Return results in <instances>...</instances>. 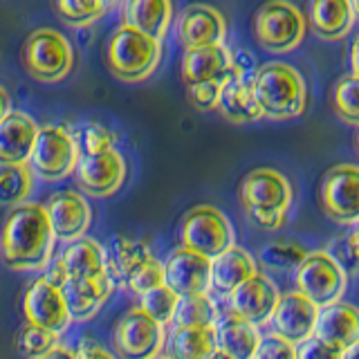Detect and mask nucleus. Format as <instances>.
<instances>
[{
	"label": "nucleus",
	"instance_id": "ddd939ff",
	"mask_svg": "<svg viewBox=\"0 0 359 359\" xmlns=\"http://www.w3.org/2000/svg\"><path fill=\"white\" fill-rule=\"evenodd\" d=\"M241 72L243 67L236 63L233 54L222 43L187 50L182 56V65H180V74H182V81L187 88L209 81L224 83L227 79L238 76Z\"/></svg>",
	"mask_w": 359,
	"mask_h": 359
},
{
	"label": "nucleus",
	"instance_id": "4be33fe9",
	"mask_svg": "<svg viewBox=\"0 0 359 359\" xmlns=\"http://www.w3.org/2000/svg\"><path fill=\"white\" fill-rule=\"evenodd\" d=\"M39 126L25 112H7L0 119V162H27Z\"/></svg>",
	"mask_w": 359,
	"mask_h": 359
},
{
	"label": "nucleus",
	"instance_id": "bb28decb",
	"mask_svg": "<svg viewBox=\"0 0 359 359\" xmlns=\"http://www.w3.org/2000/svg\"><path fill=\"white\" fill-rule=\"evenodd\" d=\"M121 14L123 25L140 29L162 43L168 25H171L173 5L171 0H126Z\"/></svg>",
	"mask_w": 359,
	"mask_h": 359
},
{
	"label": "nucleus",
	"instance_id": "412c9836",
	"mask_svg": "<svg viewBox=\"0 0 359 359\" xmlns=\"http://www.w3.org/2000/svg\"><path fill=\"white\" fill-rule=\"evenodd\" d=\"M112 287H115V278L108 272L99 274L95 278H83V280L65 278L59 285L67 314H70V319H76V321H86L93 317V314L104 306V301L112 294Z\"/></svg>",
	"mask_w": 359,
	"mask_h": 359
},
{
	"label": "nucleus",
	"instance_id": "79ce46f5",
	"mask_svg": "<svg viewBox=\"0 0 359 359\" xmlns=\"http://www.w3.org/2000/svg\"><path fill=\"white\" fill-rule=\"evenodd\" d=\"M79 140H81L79 151L83 149V153H99V151L112 149L110 130L99 126V123H86V126L81 128V135H79Z\"/></svg>",
	"mask_w": 359,
	"mask_h": 359
},
{
	"label": "nucleus",
	"instance_id": "c03bdc74",
	"mask_svg": "<svg viewBox=\"0 0 359 359\" xmlns=\"http://www.w3.org/2000/svg\"><path fill=\"white\" fill-rule=\"evenodd\" d=\"M245 213L252 224L265 231H274L278 227H283L285 222V213H274V211H245Z\"/></svg>",
	"mask_w": 359,
	"mask_h": 359
},
{
	"label": "nucleus",
	"instance_id": "f704fd0d",
	"mask_svg": "<svg viewBox=\"0 0 359 359\" xmlns=\"http://www.w3.org/2000/svg\"><path fill=\"white\" fill-rule=\"evenodd\" d=\"M175 306H177V294L171 287H166L164 283L149 290V292H144L142 303H140V308L149 314L151 319H155L157 323H162V325L171 323Z\"/></svg>",
	"mask_w": 359,
	"mask_h": 359
},
{
	"label": "nucleus",
	"instance_id": "c85d7f7f",
	"mask_svg": "<svg viewBox=\"0 0 359 359\" xmlns=\"http://www.w3.org/2000/svg\"><path fill=\"white\" fill-rule=\"evenodd\" d=\"M258 344H261L258 325L236 317L231 312L216 330V346L233 359H252Z\"/></svg>",
	"mask_w": 359,
	"mask_h": 359
},
{
	"label": "nucleus",
	"instance_id": "5701e85b",
	"mask_svg": "<svg viewBox=\"0 0 359 359\" xmlns=\"http://www.w3.org/2000/svg\"><path fill=\"white\" fill-rule=\"evenodd\" d=\"M252 274H256V261L250 252L243 247L231 245L216 258H211V280L209 290L227 297L231 290L238 287L243 280H247Z\"/></svg>",
	"mask_w": 359,
	"mask_h": 359
},
{
	"label": "nucleus",
	"instance_id": "aec40b11",
	"mask_svg": "<svg viewBox=\"0 0 359 359\" xmlns=\"http://www.w3.org/2000/svg\"><path fill=\"white\" fill-rule=\"evenodd\" d=\"M312 334L317 339L339 348L344 353L348 346L359 341V312L353 303L334 301L330 306H323L317 312Z\"/></svg>",
	"mask_w": 359,
	"mask_h": 359
},
{
	"label": "nucleus",
	"instance_id": "7ed1b4c3",
	"mask_svg": "<svg viewBox=\"0 0 359 359\" xmlns=\"http://www.w3.org/2000/svg\"><path fill=\"white\" fill-rule=\"evenodd\" d=\"M108 67L119 81L140 83L149 79L162 56V43L135 27L121 25L108 41Z\"/></svg>",
	"mask_w": 359,
	"mask_h": 359
},
{
	"label": "nucleus",
	"instance_id": "f03ea898",
	"mask_svg": "<svg viewBox=\"0 0 359 359\" xmlns=\"http://www.w3.org/2000/svg\"><path fill=\"white\" fill-rule=\"evenodd\" d=\"M252 90L261 115L274 121H287L303 115L308 90L303 76L283 61H269L252 76Z\"/></svg>",
	"mask_w": 359,
	"mask_h": 359
},
{
	"label": "nucleus",
	"instance_id": "dca6fc26",
	"mask_svg": "<svg viewBox=\"0 0 359 359\" xmlns=\"http://www.w3.org/2000/svg\"><path fill=\"white\" fill-rule=\"evenodd\" d=\"M209 280L211 258L194 250H187V247H177L164 263V285L171 287L177 297L207 292Z\"/></svg>",
	"mask_w": 359,
	"mask_h": 359
},
{
	"label": "nucleus",
	"instance_id": "72a5a7b5",
	"mask_svg": "<svg viewBox=\"0 0 359 359\" xmlns=\"http://www.w3.org/2000/svg\"><path fill=\"white\" fill-rule=\"evenodd\" d=\"M306 256V250L297 243H285V241H274L267 243L261 250V261L276 269V272H290V269H297L299 263Z\"/></svg>",
	"mask_w": 359,
	"mask_h": 359
},
{
	"label": "nucleus",
	"instance_id": "4c0bfd02",
	"mask_svg": "<svg viewBox=\"0 0 359 359\" xmlns=\"http://www.w3.org/2000/svg\"><path fill=\"white\" fill-rule=\"evenodd\" d=\"M123 280H126V285L135 292V294L142 297L144 292H149V290L164 283V263H160L153 256L146 258V261L135 267Z\"/></svg>",
	"mask_w": 359,
	"mask_h": 359
},
{
	"label": "nucleus",
	"instance_id": "cd10ccee",
	"mask_svg": "<svg viewBox=\"0 0 359 359\" xmlns=\"http://www.w3.org/2000/svg\"><path fill=\"white\" fill-rule=\"evenodd\" d=\"M216 348V328L213 325H175L166 341V357L205 359Z\"/></svg>",
	"mask_w": 359,
	"mask_h": 359
},
{
	"label": "nucleus",
	"instance_id": "2eb2a0df",
	"mask_svg": "<svg viewBox=\"0 0 359 359\" xmlns=\"http://www.w3.org/2000/svg\"><path fill=\"white\" fill-rule=\"evenodd\" d=\"M22 314L27 323L41 325L52 332H63L70 323L61 290L52 285L45 276L36 278L27 287L25 299H22Z\"/></svg>",
	"mask_w": 359,
	"mask_h": 359
},
{
	"label": "nucleus",
	"instance_id": "3c124183",
	"mask_svg": "<svg viewBox=\"0 0 359 359\" xmlns=\"http://www.w3.org/2000/svg\"><path fill=\"white\" fill-rule=\"evenodd\" d=\"M205 359H233V357H229L227 353H222L220 348H216V351H211Z\"/></svg>",
	"mask_w": 359,
	"mask_h": 359
},
{
	"label": "nucleus",
	"instance_id": "a18cd8bd",
	"mask_svg": "<svg viewBox=\"0 0 359 359\" xmlns=\"http://www.w3.org/2000/svg\"><path fill=\"white\" fill-rule=\"evenodd\" d=\"M76 359H115V355L108 353L104 346L90 344V346H83L81 351L76 353Z\"/></svg>",
	"mask_w": 359,
	"mask_h": 359
},
{
	"label": "nucleus",
	"instance_id": "7c9ffc66",
	"mask_svg": "<svg viewBox=\"0 0 359 359\" xmlns=\"http://www.w3.org/2000/svg\"><path fill=\"white\" fill-rule=\"evenodd\" d=\"M146 258H151L149 245L142 241H128V238H117L112 245L110 256H106V269L108 274L126 278L135 267L144 263Z\"/></svg>",
	"mask_w": 359,
	"mask_h": 359
},
{
	"label": "nucleus",
	"instance_id": "a211bd4d",
	"mask_svg": "<svg viewBox=\"0 0 359 359\" xmlns=\"http://www.w3.org/2000/svg\"><path fill=\"white\" fill-rule=\"evenodd\" d=\"M52 231L59 241H76L90 229L93 222V209H90L88 200L76 194V191H59L54 194L48 205H45Z\"/></svg>",
	"mask_w": 359,
	"mask_h": 359
},
{
	"label": "nucleus",
	"instance_id": "9d476101",
	"mask_svg": "<svg viewBox=\"0 0 359 359\" xmlns=\"http://www.w3.org/2000/svg\"><path fill=\"white\" fill-rule=\"evenodd\" d=\"M321 205L325 216L339 224H357L359 218V168L339 164L330 168L321 184Z\"/></svg>",
	"mask_w": 359,
	"mask_h": 359
},
{
	"label": "nucleus",
	"instance_id": "e433bc0d",
	"mask_svg": "<svg viewBox=\"0 0 359 359\" xmlns=\"http://www.w3.org/2000/svg\"><path fill=\"white\" fill-rule=\"evenodd\" d=\"M357 76H341L332 88V106L334 112L348 123L359 121V101H357Z\"/></svg>",
	"mask_w": 359,
	"mask_h": 359
},
{
	"label": "nucleus",
	"instance_id": "37998d69",
	"mask_svg": "<svg viewBox=\"0 0 359 359\" xmlns=\"http://www.w3.org/2000/svg\"><path fill=\"white\" fill-rule=\"evenodd\" d=\"M341 351L330 344H325L317 337H308L306 341H301L297 348V359H341Z\"/></svg>",
	"mask_w": 359,
	"mask_h": 359
},
{
	"label": "nucleus",
	"instance_id": "20e7f679",
	"mask_svg": "<svg viewBox=\"0 0 359 359\" xmlns=\"http://www.w3.org/2000/svg\"><path fill=\"white\" fill-rule=\"evenodd\" d=\"M22 63L36 81L59 83L72 72L74 50L63 34L43 27L29 34L25 48H22Z\"/></svg>",
	"mask_w": 359,
	"mask_h": 359
},
{
	"label": "nucleus",
	"instance_id": "b1692460",
	"mask_svg": "<svg viewBox=\"0 0 359 359\" xmlns=\"http://www.w3.org/2000/svg\"><path fill=\"white\" fill-rule=\"evenodd\" d=\"M357 14L348 0H310L308 20L323 41H339L353 29Z\"/></svg>",
	"mask_w": 359,
	"mask_h": 359
},
{
	"label": "nucleus",
	"instance_id": "f257e3e1",
	"mask_svg": "<svg viewBox=\"0 0 359 359\" xmlns=\"http://www.w3.org/2000/svg\"><path fill=\"white\" fill-rule=\"evenodd\" d=\"M56 236L43 205L20 202L7 216L0 231V252L9 269L32 272L50 263Z\"/></svg>",
	"mask_w": 359,
	"mask_h": 359
},
{
	"label": "nucleus",
	"instance_id": "864d4df0",
	"mask_svg": "<svg viewBox=\"0 0 359 359\" xmlns=\"http://www.w3.org/2000/svg\"><path fill=\"white\" fill-rule=\"evenodd\" d=\"M151 359H168V357H162V355H155V357H151Z\"/></svg>",
	"mask_w": 359,
	"mask_h": 359
},
{
	"label": "nucleus",
	"instance_id": "6e6552de",
	"mask_svg": "<svg viewBox=\"0 0 359 359\" xmlns=\"http://www.w3.org/2000/svg\"><path fill=\"white\" fill-rule=\"evenodd\" d=\"M236 241L227 216L211 205L191 209L182 220V247L207 258H216Z\"/></svg>",
	"mask_w": 359,
	"mask_h": 359
},
{
	"label": "nucleus",
	"instance_id": "a878e982",
	"mask_svg": "<svg viewBox=\"0 0 359 359\" xmlns=\"http://www.w3.org/2000/svg\"><path fill=\"white\" fill-rule=\"evenodd\" d=\"M59 263L65 272V278L72 280H83V278H95L99 274L108 272L106 269V250L93 238H76L70 241L65 247Z\"/></svg>",
	"mask_w": 359,
	"mask_h": 359
},
{
	"label": "nucleus",
	"instance_id": "de8ad7c7",
	"mask_svg": "<svg viewBox=\"0 0 359 359\" xmlns=\"http://www.w3.org/2000/svg\"><path fill=\"white\" fill-rule=\"evenodd\" d=\"M9 110H11V99H9V95L5 93V88L0 86V119H3Z\"/></svg>",
	"mask_w": 359,
	"mask_h": 359
},
{
	"label": "nucleus",
	"instance_id": "49530a36",
	"mask_svg": "<svg viewBox=\"0 0 359 359\" xmlns=\"http://www.w3.org/2000/svg\"><path fill=\"white\" fill-rule=\"evenodd\" d=\"M34 359H76V353H72L70 348H63L56 344L54 348H50L48 353H43L39 357H34Z\"/></svg>",
	"mask_w": 359,
	"mask_h": 359
},
{
	"label": "nucleus",
	"instance_id": "2f4dec72",
	"mask_svg": "<svg viewBox=\"0 0 359 359\" xmlns=\"http://www.w3.org/2000/svg\"><path fill=\"white\" fill-rule=\"evenodd\" d=\"M216 317H218V310L213 306V301L207 297V292H200V294L177 297V306H175L171 323H175V325H213Z\"/></svg>",
	"mask_w": 359,
	"mask_h": 359
},
{
	"label": "nucleus",
	"instance_id": "6ab92c4d",
	"mask_svg": "<svg viewBox=\"0 0 359 359\" xmlns=\"http://www.w3.org/2000/svg\"><path fill=\"white\" fill-rule=\"evenodd\" d=\"M177 41L182 48L196 50L207 48V45H216L224 41L227 34V22L218 9L209 5H189L175 22Z\"/></svg>",
	"mask_w": 359,
	"mask_h": 359
},
{
	"label": "nucleus",
	"instance_id": "393cba45",
	"mask_svg": "<svg viewBox=\"0 0 359 359\" xmlns=\"http://www.w3.org/2000/svg\"><path fill=\"white\" fill-rule=\"evenodd\" d=\"M216 110H220V115L231 123H250L263 119L261 108L254 99L252 79H247L243 72L222 83Z\"/></svg>",
	"mask_w": 359,
	"mask_h": 359
},
{
	"label": "nucleus",
	"instance_id": "f3484780",
	"mask_svg": "<svg viewBox=\"0 0 359 359\" xmlns=\"http://www.w3.org/2000/svg\"><path fill=\"white\" fill-rule=\"evenodd\" d=\"M319 308L310 299H306L301 292H287L278 297L276 308L272 312V330L276 337L290 344H301L308 337H312L314 321H317Z\"/></svg>",
	"mask_w": 359,
	"mask_h": 359
},
{
	"label": "nucleus",
	"instance_id": "ea45409f",
	"mask_svg": "<svg viewBox=\"0 0 359 359\" xmlns=\"http://www.w3.org/2000/svg\"><path fill=\"white\" fill-rule=\"evenodd\" d=\"M252 359H297V348L276 334H269L265 339L261 337V344H258Z\"/></svg>",
	"mask_w": 359,
	"mask_h": 359
},
{
	"label": "nucleus",
	"instance_id": "4468645a",
	"mask_svg": "<svg viewBox=\"0 0 359 359\" xmlns=\"http://www.w3.org/2000/svg\"><path fill=\"white\" fill-rule=\"evenodd\" d=\"M229 312L254 325H265L272 319L278 301V290L265 274H252L229 292Z\"/></svg>",
	"mask_w": 359,
	"mask_h": 359
},
{
	"label": "nucleus",
	"instance_id": "473e14b6",
	"mask_svg": "<svg viewBox=\"0 0 359 359\" xmlns=\"http://www.w3.org/2000/svg\"><path fill=\"white\" fill-rule=\"evenodd\" d=\"M117 0H54L56 14L72 27H86L115 7Z\"/></svg>",
	"mask_w": 359,
	"mask_h": 359
},
{
	"label": "nucleus",
	"instance_id": "f8f14e48",
	"mask_svg": "<svg viewBox=\"0 0 359 359\" xmlns=\"http://www.w3.org/2000/svg\"><path fill=\"white\" fill-rule=\"evenodd\" d=\"M241 202L245 211H274L287 216L292 205V184L274 168H256L243 180Z\"/></svg>",
	"mask_w": 359,
	"mask_h": 359
},
{
	"label": "nucleus",
	"instance_id": "09e8293b",
	"mask_svg": "<svg viewBox=\"0 0 359 359\" xmlns=\"http://www.w3.org/2000/svg\"><path fill=\"white\" fill-rule=\"evenodd\" d=\"M357 48H359V41L355 39L353 41V50H351V70H353L351 74L353 76H357V72H359V65H357Z\"/></svg>",
	"mask_w": 359,
	"mask_h": 359
},
{
	"label": "nucleus",
	"instance_id": "39448f33",
	"mask_svg": "<svg viewBox=\"0 0 359 359\" xmlns=\"http://www.w3.org/2000/svg\"><path fill=\"white\" fill-rule=\"evenodd\" d=\"M254 32L263 50L274 54L292 52L306 36V18L287 0H269L258 9Z\"/></svg>",
	"mask_w": 359,
	"mask_h": 359
},
{
	"label": "nucleus",
	"instance_id": "603ef678",
	"mask_svg": "<svg viewBox=\"0 0 359 359\" xmlns=\"http://www.w3.org/2000/svg\"><path fill=\"white\" fill-rule=\"evenodd\" d=\"M348 3H351L353 11H355V14H357V9H359V3H357V0H348Z\"/></svg>",
	"mask_w": 359,
	"mask_h": 359
},
{
	"label": "nucleus",
	"instance_id": "c756f323",
	"mask_svg": "<svg viewBox=\"0 0 359 359\" xmlns=\"http://www.w3.org/2000/svg\"><path fill=\"white\" fill-rule=\"evenodd\" d=\"M34 173L27 162H0V207H16L32 194Z\"/></svg>",
	"mask_w": 359,
	"mask_h": 359
},
{
	"label": "nucleus",
	"instance_id": "58836bf2",
	"mask_svg": "<svg viewBox=\"0 0 359 359\" xmlns=\"http://www.w3.org/2000/svg\"><path fill=\"white\" fill-rule=\"evenodd\" d=\"M328 254L337 261L346 274H355L357 272V263H359V252H357V227L351 224V231L346 236L334 238Z\"/></svg>",
	"mask_w": 359,
	"mask_h": 359
},
{
	"label": "nucleus",
	"instance_id": "8fccbe9b",
	"mask_svg": "<svg viewBox=\"0 0 359 359\" xmlns=\"http://www.w3.org/2000/svg\"><path fill=\"white\" fill-rule=\"evenodd\" d=\"M341 359H359V346L357 344L348 346L344 351V355H341Z\"/></svg>",
	"mask_w": 359,
	"mask_h": 359
},
{
	"label": "nucleus",
	"instance_id": "9b49d317",
	"mask_svg": "<svg viewBox=\"0 0 359 359\" xmlns=\"http://www.w3.org/2000/svg\"><path fill=\"white\" fill-rule=\"evenodd\" d=\"M76 182L88 196L108 198L117 194L126 180V162L115 149L99 153H83L76 162Z\"/></svg>",
	"mask_w": 359,
	"mask_h": 359
},
{
	"label": "nucleus",
	"instance_id": "a19ab883",
	"mask_svg": "<svg viewBox=\"0 0 359 359\" xmlns=\"http://www.w3.org/2000/svg\"><path fill=\"white\" fill-rule=\"evenodd\" d=\"M222 83L220 81H209V83H198V86H189V101L191 106L198 110H216L218 108V97H220Z\"/></svg>",
	"mask_w": 359,
	"mask_h": 359
},
{
	"label": "nucleus",
	"instance_id": "423d86ee",
	"mask_svg": "<svg viewBox=\"0 0 359 359\" xmlns=\"http://www.w3.org/2000/svg\"><path fill=\"white\" fill-rule=\"evenodd\" d=\"M79 142L61 126H43L36 133V142L29 155V168L48 182H56L74 173L79 162Z\"/></svg>",
	"mask_w": 359,
	"mask_h": 359
},
{
	"label": "nucleus",
	"instance_id": "c9c22d12",
	"mask_svg": "<svg viewBox=\"0 0 359 359\" xmlns=\"http://www.w3.org/2000/svg\"><path fill=\"white\" fill-rule=\"evenodd\" d=\"M56 344H59V332H52V330L41 328V325H34V323L22 325V330L18 332V339H16L18 353L25 359H34L43 353H48Z\"/></svg>",
	"mask_w": 359,
	"mask_h": 359
},
{
	"label": "nucleus",
	"instance_id": "1a4fd4ad",
	"mask_svg": "<svg viewBox=\"0 0 359 359\" xmlns=\"http://www.w3.org/2000/svg\"><path fill=\"white\" fill-rule=\"evenodd\" d=\"M164 339V325L151 319L142 308L128 310L112 332V346L121 359H151L160 355Z\"/></svg>",
	"mask_w": 359,
	"mask_h": 359
},
{
	"label": "nucleus",
	"instance_id": "0eeeda50",
	"mask_svg": "<svg viewBox=\"0 0 359 359\" xmlns=\"http://www.w3.org/2000/svg\"><path fill=\"white\" fill-rule=\"evenodd\" d=\"M294 283L297 292L310 299L317 308H323L344 297L348 274L337 265L328 252L321 250L303 256V261L297 267Z\"/></svg>",
	"mask_w": 359,
	"mask_h": 359
}]
</instances>
